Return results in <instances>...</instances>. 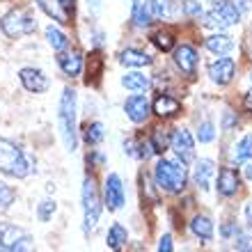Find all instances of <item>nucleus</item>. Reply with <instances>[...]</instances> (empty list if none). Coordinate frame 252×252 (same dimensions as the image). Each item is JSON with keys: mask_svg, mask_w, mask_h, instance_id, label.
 Segmentation results:
<instances>
[{"mask_svg": "<svg viewBox=\"0 0 252 252\" xmlns=\"http://www.w3.org/2000/svg\"><path fill=\"white\" fill-rule=\"evenodd\" d=\"M152 7V16L154 19H165L167 16V0H152L149 2Z\"/></svg>", "mask_w": 252, "mask_h": 252, "instance_id": "72a5a7b5", "label": "nucleus"}, {"mask_svg": "<svg viewBox=\"0 0 252 252\" xmlns=\"http://www.w3.org/2000/svg\"><path fill=\"white\" fill-rule=\"evenodd\" d=\"M211 2V9H216V7H220V5H225L227 0H209Z\"/></svg>", "mask_w": 252, "mask_h": 252, "instance_id": "c03bdc74", "label": "nucleus"}, {"mask_svg": "<svg viewBox=\"0 0 252 252\" xmlns=\"http://www.w3.org/2000/svg\"><path fill=\"white\" fill-rule=\"evenodd\" d=\"M246 174H248V179H252V165H250V167H248V170H246Z\"/></svg>", "mask_w": 252, "mask_h": 252, "instance_id": "a18cd8bd", "label": "nucleus"}, {"mask_svg": "<svg viewBox=\"0 0 252 252\" xmlns=\"http://www.w3.org/2000/svg\"><path fill=\"white\" fill-rule=\"evenodd\" d=\"M154 113L158 117H174L181 113V103L170 94H158L154 101Z\"/></svg>", "mask_w": 252, "mask_h": 252, "instance_id": "f3484780", "label": "nucleus"}, {"mask_svg": "<svg viewBox=\"0 0 252 252\" xmlns=\"http://www.w3.org/2000/svg\"><path fill=\"white\" fill-rule=\"evenodd\" d=\"M158 252H174L172 236H170V234H163V239H160V243H158Z\"/></svg>", "mask_w": 252, "mask_h": 252, "instance_id": "4c0bfd02", "label": "nucleus"}, {"mask_svg": "<svg viewBox=\"0 0 252 252\" xmlns=\"http://www.w3.org/2000/svg\"><path fill=\"white\" fill-rule=\"evenodd\" d=\"M152 41H154V46L158 48V51H163V53H167V51H172L174 46V32L172 30H158V32H154L152 34Z\"/></svg>", "mask_w": 252, "mask_h": 252, "instance_id": "bb28decb", "label": "nucleus"}, {"mask_svg": "<svg viewBox=\"0 0 252 252\" xmlns=\"http://www.w3.org/2000/svg\"><path fill=\"white\" fill-rule=\"evenodd\" d=\"M62 7H64L66 12H73V0H58Z\"/></svg>", "mask_w": 252, "mask_h": 252, "instance_id": "a19ab883", "label": "nucleus"}, {"mask_svg": "<svg viewBox=\"0 0 252 252\" xmlns=\"http://www.w3.org/2000/svg\"><path fill=\"white\" fill-rule=\"evenodd\" d=\"M122 85L126 90H131V92H145L147 87H149V78L142 71H128L122 78Z\"/></svg>", "mask_w": 252, "mask_h": 252, "instance_id": "b1692460", "label": "nucleus"}, {"mask_svg": "<svg viewBox=\"0 0 252 252\" xmlns=\"http://www.w3.org/2000/svg\"><path fill=\"white\" fill-rule=\"evenodd\" d=\"M19 78H21V85L32 94H41V92H46L48 90V78L41 69L26 66V69H21L19 71Z\"/></svg>", "mask_w": 252, "mask_h": 252, "instance_id": "f8f14e48", "label": "nucleus"}, {"mask_svg": "<svg viewBox=\"0 0 252 252\" xmlns=\"http://www.w3.org/2000/svg\"><path fill=\"white\" fill-rule=\"evenodd\" d=\"M246 108H248V110H252V92L246 94Z\"/></svg>", "mask_w": 252, "mask_h": 252, "instance_id": "37998d69", "label": "nucleus"}, {"mask_svg": "<svg viewBox=\"0 0 252 252\" xmlns=\"http://www.w3.org/2000/svg\"><path fill=\"white\" fill-rule=\"evenodd\" d=\"M120 62L124 66H135V69H140V66L152 64V58H149L145 51H138V48H126V51H122Z\"/></svg>", "mask_w": 252, "mask_h": 252, "instance_id": "6ab92c4d", "label": "nucleus"}, {"mask_svg": "<svg viewBox=\"0 0 252 252\" xmlns=\"http://www.w3.org/2000/svg\"><path fill=\"white\" fill-rule=\"evenodd\" d=\"M87 7H90V9L96 14V12L101 9V0H87Z\"/></svg>", "mask_w": 252, "mask_h": 252, "instance_id": "ea45409f", "label": "nucleus"}, {"mask_svg": "<svg viewBox=\"0 0 252 252\" xmlns=\"http://www.w3.org/2000/svg\"><path fill=\"white\" fill-rule=\"evenodd\" d=\"M0 28L9 39H19L23 34H32L37 30V21L32 19V14L28 9H12V12H7L2 16Z\"/></svg>", "mask_w": 252, "mask_h": 252, "instance_id": "423d86ee", "label": "nucleus"}, {"mask_svg": "<svg viewBox=\"0 0 252 252\" xmlns=\"http://www.w3.org/2000/svg\"><path fill=\"white\" fill-rule=\"evenodd\" d=\"M174 62H177V66H179L184 73L192 76L195 69H197V51L192 46H188V44H181V46L174 51Z\"/></svg>", "mask_w": 252, "mask_h": 252, "instance_id": "2eb2a0df", "label": "nucleus"}, {"mask_svg": "<svg viewBox=\"0 0 252 252\" xmlns=\"http://www.w3.org/2000/svg\"><path fill=\"white\" fill-rule=\"evenodd\" d=\"M0 252H34V241L23 227L0 222Z\"/></svg>", "mask_w": 252, "mask_h": 252, "instance_id": "39448f33", "label": "nucleus"}, {"mask_svg": "<svg viewBox=\"0 0 252 252\" xmlns=\"http://www.w3.org/2000/svg\"><path fill=\"white\" fill-rule=\"evenodd\" d=\"M234 124H236V117H234L232 110H227L225 117H222V128H225V131H229V128H232Z\"/></svg>", "mask_w": 252, "mask_h": 252, "instance_id": "58836bf2", "label": "nucleus"}, {"mask_svg": "<svg viewBox=\"0 0 252 252\" xmlns=\"http://www.w3.org/2000/svg\"><path fill=\"white\" fill-rule=\"evenodd\" d=\"M232 160L234 163H246V160H252V133L243 135V138L236 142L232 152Z\"/></svg>", "mask_w": 252, "mask_h": 252, "instance_id": "5701e85b", "label": "nucleus"}, {"mask_svg": "<svg viewBox=\"0 0 252 252\" xmlns=\"http://www.w3.org/2000/svg\"><path fill=\"white\" fill-rule=\"evenodd\" d=\"M229 2H232V5L239 9L241 16H243V14H248L252 9V0H229Z\"/></svg>", "mask_w": 252, "mask_h": 252, "instance_id": "e433bc0d", "label": "nucleus"}, {"mask_svg": "<svg viewBox=\"0 0 252 252\" xmlns=\"http://www.w3.org/2000/svg\"><path fill=\"white\" fill-rule=\"evenodd\" d=\"M133 23L138 28H147L152 23V7L145 0H133Z\"/></svg>", "mask_w": 252, "mask_h": 252, "instance_id": "393cba45", "label": "nucleus"}, {"mask_svg": "<svg viewBox=\"0 0 252 252\" xmlns=\"http://www.w3.org/2000/svg\"><path fill=\"white\" fill-rule=\"evenodd\" d=\"M103 124L101 122H92V124L85 126V133H83V138H85L87 145H99L101 140H103Z\"/></svg>", "mask_w": 252, "mask_h": 252, "instance_id": "c85d7f7f", "label": "nucleus"}, {"mask_svg": "<svg viewBox=\"0 0 252 252\" xmlns=\"http://www.w3.org/2000/svg\"><path fill=\"white\" fill-rule=\"evenodd\" d=\"M239 21H241V12L229 0H227L225 5H220L216 9H211L209 14H204V26L211 28V30H218V32L229 26H236Z\"/></svg>", "mask_w": 252, "mask_h": 252, "instance_id": "0eeeda50", "label": "nucleus"}, {"mask_svg": "<svg viewBox=\"0 0 252 252\" xmlns=\"http://www.w3.org/2000/svg\"><path fill=\"white\" fill-rule=\"evenodd\" d=\"M184 12H186V16H192V19L204 16V12H202V5H199L197 0H186V2H184Z\"/></svg>", "mask_w": 252, "mask_h": 252, "instance_id": "f704fd0d", "label": "nucleus"}, {"mask_svg": "<svg viewBox=\"0 0 252 252\" xmlns=\"http://www.w3.org/2000/svg\"><path fill=\"white\" fill-rule=\"evenodd\" d=\"M170 147L174 149L177 158H179L184 165H188V163L195 158V138H192L190 131H186V128H177V131L172 133Z\"/></svg>", "mask_w": 252, "mask_h": 252, "instance_id": "6e6552de", "label": "nucleus"}, {"mask_svg": "<svg viewBox=\"0 0 252 252\" xmlns=\"http://www.w3.org/2000/svg\"><path fill=\"white\" fill-rule=\"evenodd\" d=\"M250 80H252V73H250Z\"/></svg>", "mask_w": 252, "mask_h": 252, "instance_id": "49530a36", "label": "nucleus"}, {"mask_svg": "<svg viewBox=\"0 0 252 252\" xmlns=\"http://www.w3.org/2000/svg\"><path fill=\"white\" fill-rule=\"evenodd\" d=\"M213 177H216V165H213V160L199 158L197 163H195V167H192V184L197 188H202V190H206V188L211 186Z\"/></svg>", "mask_w": 252, "mask_h": 252, "instance_id": "ddd939ff", "label": "nucleus"}, {"mask_svg": "<svg viewBox=\"0 0 252 252\" xmlns=\"http://www.w3.org/2000/svg\"><path fill=\"white\" fill-rule=\"evenodd\" d=\"M37 5H39L51 19L58 21V23H71V21H69V12H66L58 0H37Z\"/></svg>", "mask_w": 252, "mask_h": 252, "instance_id": "4be33fe9", "label": "nucleus"}, {"mask_svg": "<svg viewBox=\"0 0 252 252\" xmlns=\"http://www.w3.org/2000/svg\"><path fill=\"white\" fill-rule=\"evenodd\" d=\"M103 76V58H101L99 51L90 53V60H87V76H85V83L87 85H96Z\"/></svg>", "mask_w": 252, "mask_h": 252, "instance_id": "aec40b11", "label": "nucleus"}, {"mask_svg": "<svg viewBox=\"0 0 252 252\" xmlns=\"http://www.w3.org/2000/svg\"><path fill=\"white\" fill-rule=\"evenodd\" d=\"M154 179L158 184V188H163L165 192H181L186 188V167L184 163H174V160L160 158L154 167Z\"/></svg>", "mask_w": 252, "mask_h": 252, "instance_id": "7ed1b4c3", "label": "nucleus"}, {"mask_svg": "<svg viewBox=\"0 0 252 252\" xmlns=\"http://www.w3.org/2000/svg\"><path fill=\"white\" fill-rule=\"evenodd\" d=\"M46 41L51 44V48H53V51H58V53H62V51H66V48H69V39H66V34L62 32L60 28H55V26H48L46 28Z\"/></svg>", "mask_w": 252, "mask_h": 252, "instance_id": "a878e982", "label": "nucleus"}, {"mask_svg": "<svg viewBox=\"0 0 252 252\" xmlns=\"http://www.w3.org/2000/svg\"><path fill=\"white\" fill-rule=\"evenodd\" d=\"M55 209H58L55 199H41L39 206H37V218H39L41 222H48V220L53 218Z\"/></svg>", "mask_w": 252, "mask_h": 252, "instance_id": "7c9ffc66", "label": "nucleus"}, {"mask_svg": "<svg viewBox=\"0 0 252 252\" xmlns=\"http://www.w3.org/2000/svg\"><path fill=\"white\" fill-rule=\"evenodd\" d=\"M206 48L216 55H229L234 51V39L229 34L225 32H218V34H211L209 39H206Z\"/></svg>", "mask_w": 252, "mask_h": 252, "instance_id": "a211bd4d", "label": "nucleus"}, {"mask_svg": "<svg viewBox=\"0 0 252 252\" xmlns=\"http://www.w3.org/2000/svg\"><path fill=\"white\" fill-rule=\"evenodd\" d=\"M236 73V62L232 58H218V60L209 62V76L216 85H229Z\"/></svg>", "mask_w": 252, "mask_h": 252, "instance_id": "9d476101", "label": "nucleus"}, {"mask_svg": "<svg viewBox=\"0 0 252 252\" xmlns=\"http://www.w3.org/2000/svg\"><path fill=\"white\" fill-rule=\"evenodd\" d=\"M213 138H216V126L211 122H202L197 128V140L206 145V142H213Z\"/></svg>", "mask_w": 252, "mask_h": 252, "instance_id": "473e14b6", "label": "nucleus"}, {"mask_svg": "<svg viewBox=\"0 0 252 252\" xmlns=\"http://www.w3.org/2000/svg\"><path fill=\"white\" fill-rule=\"evenodd\" d=\"M103 195H106V206L110 211H120L122 206H124L126 192H124V186H122L120 174H108Z\"/></svg>", "mask_w": 252, "mask_h": 252, "instance_id": "9b49d317", "label": "nucleus"}, {"mask_svg": "<svg viewBox=\"0 0 252 252\" xmlns=\"http://www.w3.org/2000/svg\"><path fill=\"white\" fill-rule=\"evenodd\" d=\"M241 186V179H239V172L232 170V167H222L218 172V192L222 197H232L239 192Z\"/></svg>", "mask_w": 252, "mask_h": 252, "instance_id": "4468645a", "label": "nucleus"}, {"mask_svg": "<svg viewBox=\"0 0 252 252\" xmlns=\"http://www.w3.org/2000/svg\"><path fill=\"white\" fill-rule=\"evenodd\" d=\"M58 124L64 140V147L69 152H76L78 147V126H76V92L66 87L60 99V113H58Z\"/></svg>", "mask_w": 252, "mask_h": 252, "instance_id": "f03ea898", "label": "nucleus"}, {"mask_svg": "<svg viewBox=\"0 0 252 252\" xmlns=\"http://www.w3.org/2000/svg\"><path fill=\"white\" fill-rule=\"evenodd\" d=\"M236 236H239V252H252L250 236H246V234H241V232H236Z\"/></svg>", "mask_w": 252, "mask_h": 252, "instance_id": "c9c22d12", "label": "nucleus"}, {"mask_svg": "<svg viewBox=\"0 0 252 252\" xmlns=\"http://www.w3.org/2000/svg\"><path fill=\"white\" fill-rule=\"evenodd\" d=\"M170 133L167 131H163V128H156L154 131V138H152V147H154V152H158V154H163L170 147Z\"/></svg>", "mask_w": 252, "mask_h": 252, "instance_id": "c756f323", "label": "nucleus"}, {"mask_svg": "<svg viewBox=\"0 0 252 252\" xmlns=\"http://www.w3.org/2000/svg\"><path fill=\"white\" fill-rule=\"evenodd\" d=\"M124 110L133 124H142V122L149 120L152 106H149V99H147L145 94H133V96H128L124 101Z\"/></svg>", "mask_w": 252, "mask_h": 252, "instance_id": "1a4fd4ad", "label": "nucleus"}, {"mask_svg": "<svg viewBox=\"0 0 252 252\" xmlns=\"http://www.w3.org/2000/svg\"><path fill=\"white\" fill-rule=\"evenodd\" d=\"M126 239H128V234H126V229L122 225H113L110 227V232H108V246L113 248V250H120L122 246L126 243Z\"/></svg>", "mask_w": 252, "mask_h": 252, "instance_id": "cd10ccee", "label": "nucleus"}, {"mask_svg": "<svg viewBox=\"0 0 252 252\" xmlns=\"http://www.w3.org/2000/svg\"><path fill=\"white\" fill-rule=\"evenodd\" d=\"M192 234L202 241H211L213 239V220L209 216H195L190 222Z\"/></svg>", "mask_w": 252, "mask_h": 252, "instance_id": "412c9836", "label": "nucleus"}, {"mask_svg": "<svg viewBox=\"0 0 252 252\" xmlns=\"http://www.w3.org/2000/svg\"><path fill=\"white\" fill-rule=\"evenodd\" d=\"M101 218V197L94 177H85L83 181V229L87 234L94 232Z\"/></svg>", "mask_w": 252, "mask_h": 252, "instance_id": "20e7f679", "label": "nucleus"}, {"mask_svg": "<svg viewBox=\"0 0 252 252\" xmlns=\"http://www.w3.org/2000/svg\"><path fill=\"white\" fill-rule=\"evenodd\" d=\"M58 64L66 76L73 78V76H78L83 71V55H80V51H62L58 55Z\"/></svg>", "mask_w": 252, "mask_h": 252, "instance_id": "dca6fc26", "label": "nucleus"}, {"mask_svg": "<svg viewBox=\"0 0 252 252\" xmlns=\"http://www.w3.org/2000/svg\"><path fill=\"white\" fill-rule=\"evenodd\" d=\"M34 170L32 156H28L16 142L0 138V172L7 177L23 179Z\"/></svg>", "mask_w": 252, "mask_h": 252, "instance_id": "f257e3e1", "label": "nucleus"}, {"mask_svg": "<svg viewBox=\"0 0 252 252\" xmlns=\"http://www.w3.org/2000/svg\"><path fill=\"white\" fill-rule=\"evenodd\" d=\"M246 220H248V225H250V229H252V202L246 206Z\"/></svg>", "mask_w": 252, "mask_h": 252, "instance_id": "79ce46f5", "label": "nucleus"}, {"mask_svg": "<svg viewBox=\"0 0 252 252\" xmlns=\"http://www.w3.org/2000/svg\"><path fill=\"white\" fill-rule=\"evenodd\" d=\"M14 197H16V192H14L12 186H7L0 181V213H5L9 206L14 204Z\"/></svg>", "mask_w": 252, "mask_h": 252, "instance_id": "2f4dec72", "label": "nucleus"}]
</instances>
